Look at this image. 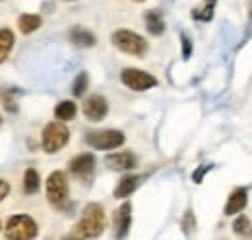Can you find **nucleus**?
<instances>
[{
	"mask_svg": "<svg viewBox=\"0 0 252 240\" xmlns=\"http://www.w3.org/2000/svg\"><path fill=\"white\" fill-rule=\"evenodd\" d=\"M105 227H107V215L101 204H88L84 211H82V217L72 233V237L76 239H97L105 233Z\"/></svg>",
	"mask_w": 252,
	"mask_h": 240,
	"instance_id": "1",
	"label": "nucleus"
},
{
	"mask_svg": "<svg viewBox=\"0 0 252 240\" xmlns=\"http://www.w3.org/2000/svg\"><path fill=\"white\" fill-rule=\"evenodd\" d=\"M111 43L125 55H130V57H138L142 59L146 53H148V41L136 33V31L130 30H117L113 35H111Z\"/></svg>",
	"mask_w": 252,
	"mask_h": 240,
	"instance_id": "2",
	"label": "nucleus"
},
{
	"mask_svg": "<svg viewBox=\"0 0 252 240\" xmlns=\"http://www.w3.org/2000/svg\"><path fill=\"white\" fill-rule=\"evenodd\" d=\"M47 200L55 210H66L70 202V190H68V179L64 171H55L49 175L47 184H45Z\"/></svg>",
	"mask_w": 252,
	"mask_h": 240,
	"instance_id": "3",
	"label": "nucleus"
},
{
	"mask_svg": "<svg viewBox=\"0 0 252 240\" xmlns=\"http://www.w3.org/2000/svg\"><path fill=\"white\" fill-rule=\"evenodd\" d=\"M126 142V136L121 130H113V128H107V130H92V132H86V144L97 151H111L121 148Z\"/></svg>",
	"mask_w": 252,
	"mask_h": 240,
	"instance_id": "4",
	"label": "nucleus"
},
{
	"mask_svg": "<svg viewBox=\"0 0 252 240\" xmlns=\"http://www.w3.org/2000/svg\"><path fill=\"white\" fill-rule=\"evenodd\" d=\"M70 140V130L64 126V122L57 120V122H49L43 130V136H41V146L43 151L53 155V153H59L64 146L68 144Z\"/></svg>",
	"mask_w": 252,
	"mask_h": 240,
	"instance_id": "5",
	"label": "nucleus"
},
{
	"mask_svg": "<svg viewBox=\"0 0 252 240\" xmlns=\"http://www.w3.org/2000/svg\"><path fill=\"white\" fill-rule=\"evenodd\" d=\"M37 223L35 219L30 217V215H14L10 217L8 225H6V239H12V240H32L37 237Z\"/></svg>",
	"mask_w": 252,
	"mask_h": 240,
	"instance_id": "6",
	"label": "nucleus"
},
{
	"mask_svg": "<svg viewBox=\"0 0 252 240\" xmlns=\"http://www.w3.org/2000/svg\"><path fill=\"white\" fill-rule=\"evenodd\" d=\"M121 82L132 91H148L158 86V78L140 68H125L121 72Z\"/></svg>",
	"mask_w": 252,
	"mask_h": 240,
	"instance_id": "7",
	"label": "nucleus"
},
{
	"mask_svg": "<svg viewBox=\"0 0 252 240\" xmlns=\"http://www.w3.org/2000/svg\"><path fill=\"white\" fill-rule=\"evenodd\" d=\"M95 165H97L95 155L94 153H90V151H86V153L76 155V157L68 163V171H70L76 179L90 180L95 173Z\"/></svg>",
	"mask_w": 252,
	"mask_h": 240,
	"instance_id": "8",
	"label": "nucleus"
},
{
	"mask_svg": "<svg viewBox=\"0 0 252 240\" xmlns=\"http://www.w3.org/2000/svg\"><path fill=\"white\" fill-rule=\"evenodd\" d=\"M82 113H84V117L90 120V122H101V120L107 117V113H109V103H107V99L103 95L95 93V95H90L84 101Z\"/></svg>",
	"mask_w": 252,
	"mask_h": 240,
	"instance_id": "9",
	"label": "nucleus"
},
{
	"mask_svg": "<svg viewBox=\"0 0 252 240\" xmlns=\"http://www.w3.org/2000/svg\"><path fill=\"white\" fill-rule=\"evenodd\" d=\"M132 225V204L125 202L121 208H117L113 213V227H115V237L125 239Z\"/></svg>",
	"mask_w": 252,
	"mask_h": 240,
	"instance_id": "10",
	"label": "nucleus"
},
{
	"mask_svg": "<svg viewBox=\"0 0 252 240\" xmlns=\"http://www.w3.org/2000/svg\"><path fill=\"white\" fill-rule=\"evenodd\" d=\"M105 163L109 165V169L113 171H132L136 165H138V159L132 151H117V153H111L107 155Z\"/></svg>",
	"mask_w": 252,
	"mask_h": 240,
	"instance_id": "11",
	"label": "nucleus"
},
{
	"mask_svg": "<svg viewBox=\"0 0 252 240\" xmlns=\"http://www.w3.org/2000/svg\"><path fill=\"white\" fill-rule=\"evenodd\" d=\"M249 204V190L247 188H235L231 192V196L227 198V204L223 208V213L225 215H237L247 208Z\"/></svg>",
	"mask_w": 252,
	"mask_h": 240,
	"instance_id": "12",
	"label": "nucleus"
},
{
	"mask_svg": "<svg viewBox=\"0 0 252 240\" xmlns=\"http://www.w3.org/2000/svg\"><path fill=\"white\" fill-rule=\"evenodd\" d=\"M68 39L76 45V47H82V49H92L97 43V37L90 30L82 28V26H74L68 31Z\"/></svg>",
	"mask_w": 252,
	"mask_h": 240,
	"instance_id": "13",
	"label": "nucleus"
},
{
	"mask_svg": "<svg viewBox=\"0 0 252 240\" xmlns=\"http://www.w3.org/2000/svg\"><path fill=\"white\" fill-rule=\"evenodd\" d=\"M138 184H140V177H138V175H125L123 179L117 182L113 196H115L117 200H126L128 196H132V194L136 192Z\"/></svg>",
	"mask_w": 252,
	"mask_h": 240,
	"instance_id": "14",
	"label": "nucleus"
},
{
	"mask_svg": "<svg viewBox=\"0 0 252 240\" xmlns=\"http://www.w3.org/2000/svg\"><path fill=\"white\" fill-rule=\"evenodd\" d=\"M144 24H146L148 33L154 35V37H159V35L165 33V20H163L161 12H158V10H150V12H146V16H144Z\"/></svg>",
	"mask_w": 252,
	"mask_h": 240,
	"instance_id": "15",
	"label": "nucleus"
},
{
	"mask_svg": "<svg viewBox=\"0 0 252 240\" xmlns=\"http://www.w3.org/2000/svg\"><path fill=\"white\" fill-rule=\"evenodd\" d=\"M216 6H218V0H202V4H198L192 10V20H196V22H212L214 14H216Z\"/></svg>",
	"mask_w": 252,
	"mask_h": 240,
	"instance_id": "16",
	"label": "nucleus"
},
{
	"mask_svg": "<svg viewBox=\"0 0 252 240\" xmlns=\"http://www.w3.org/2000/svg\"><path fill=\"white\" fill-rule=\"evenodd\" d=\"M14 43H16L14 31L8 30V28H2L0 30V64H4L6 59L10 57V53L14 49Z\"/></svg>",
	"mask_w": 252,
	"mask_h": 240,
	"instance_id": "17",
	"label": "nucleus"
},
{
	"mask_svg": "<svg viewBox=\"0 0 252 240\" xmlns=\"http://www.w3.org/2000/svg\"><path fill=\"white\" fill-rule=\"evenodd\" d=\"M41 26H43V20L37 14H22L18 18V28L24 35H32L33 31H37Z\"/></svg>",
	"mask_w": 252,
	"mask_h": 240,
	"instance_id": "18",
	"label": "nucleus"
},
{
	"mask_svg": "<svg viewBox=\"0 0 252 240\" xmlns=\"http://www.w3.org/2000/svg\"><path fill=\"white\" fill-rule=\"evenodd\" d=\"M76 115H78V107H76L74 101H61L55 107V117L61 122H68V120L76 119Z\"/></svg>",
	"mask_w": 252,
	"mask_h": 240,
	"instance_id": "19",
	"label": "nucleus"
},
{
	"mask_svg": "<svg viewBox=\"0 0 252 240\" xmlns=\"http://www.w3.org/2000/svg\"><path fill=\"white\" fill-rule=\"evenodd\" d=\"M39 186H41V177L35 169H28L26 175H24V194L33 196L39 192Z\"/></svg>",
	"mask_w": 252,
	"mask_h": 240,
	"instance_id": "20",
	"label": "nucleus"
},
{
	"mask_svg": "<svg viewBox=\"0 0 252 240\" xmlns=\"http://www.w3.org/2000/svg\"><path fill=\"white\" fill-rule=\"evenodd\" d=\"M88 86H90V76L86 72H80L72 84V95L74 97H84L86 91H88Z\"/></svg>",
	"mask_w": 252,
	"mask_h": 240,
	"instance_id": "21",
	"label": "nucleus"
},
{
	"mask_svg": "<svg viewBox=\"0 0 252 240\" xmlns=\"http://www.w3.org/2000/svg\"><path fill=\"white\" fill-rule=\"evenodd\" d=\"M239 217L233 221V233L235 235H239V237H243V235H247L249 231H251V219L247 217V215H243V213H237Z\"/></svg>",
	"mask_w": 252,
	"mask_h": 240,
	"instance_id": "22",
	"label": "nucleus"
},
{
	"mask_svg": "<svg viewBox=\"0 0 252 240\" xmlns=\"http://www.w3.org/2000/svg\"><path fill=\"white\" fill-rule=\"evenodd\" d=\"M14 93H16L14 90L0 91V101H2V105H4V109L8 113H18V103L14 99Z\"/></svg>",
	"mask_w": 252,
	"mask_h": 240,
	"instance_id": "23",
	"label": "nucleus"
},
{
	"mask_svg": "<svg viewBox=\"0 0 252 240\" xmlns=\"http://www.w3.org/2000/svg\"><path fill=\"white\" fill-rule=\"evenodd\" d=\"M194 229H196V217H194V213L189 210L185 213V217H183V231H185V235H192Z\"/></svg>",
	"mask_w": 252,
	"mask_h": 240,
	"instance_id": "24",
	"label": "nucleus"
},
{
	"mask_svg": "<svg viewBox=\"0 0 252 240\" xmlns=\"http://www.w3.org/2000/svg\"><path fill=\"white\" fill-rule=\"evenodd\" d=\"M181 41H183V57L190 59V55H192V43H190V39L183 33L181 35Z\"/></svg>",
	"mask_w": 252,
	"mask_h": 240,
	"instance_id": "25",
	"label": "nucleus"
},
{
	"mask_svg": "<svg viewBox=\"0 0 252 240\" xmlns=\"http://www.w3.org/2000/svg\"><path fill=\"white\" fill-rule=\"evenodd\" d=\"M210 169H212V165H204L202 169H198V171H194V175H192V180H194L196 184H200V182L204 180V175H206V173H208Z\"/></svg>",
	"mask_w": 252,
	"mask_h": 240,
	"instance_id": "26",
	"label": "nucleus"
},
{
	"mask_svg": "<svg viewBox=\"0 0 252 240\" xmlns=\"http://www.w3.org/2000/svg\"><path fill=\"white\" fill-rule=\"evenodd\" d=\"M10 194V184L6 182V180H2L0 179V204L6 200V196Z\"/></svg>",
	"mask_w": 252,
	"mask_h": 240,
	"instance_id": "27",
	"label": "nucleus"
},
{
	"mask_svg": "<svg viewBox=\"0 0 252 240\" xmlns=\"http://www.w3.org/2000/svg\"><path fill=\"white\" fill-rule=\"evenodd\" d=\"M134 2H146V0H134Z\"/></svg>",
	"mask_w": 252,
	"mask_h": 240,
	"instance_id": "28",
	"label": "nucleus"
},
{
	"mask_svg": "<svg viewBox=\"0 0 252 240\" xmlns=\"http://www.w3.org/2000/svg\"><path fill=\"white\" fill-rule=\"evenodd\" d=\"M66 2H76V0H66Z\"/></svg>",
	"mask_w": 252,
	"mask_h": 240,
	"instance_id": "29",
	"label": "nucleus"
},
{
	"mask_svg": "<svg viewBox=\"0 0 252 240\" xmlns=\"http://www.w3.org/2000/svg\"><path fill=\"white\" fill-rule=\"evenodd\" d=\"M0 124H2V117H0Z\"/></svg>",
	"mask_w": 252,
	"mask_h": 240,
	"instance_id": "30",
	"label": "nucleus"
},
{
	"mask_svg": "<svg viewBox=\"0 0 252 240\" xmlns=\"http://www.w3.org/2000/svg\"><path fill=\"white\" fill-rule=\"evenodd\" d=\"M0 229H2V225H0Z\"/></svg>",
	"mask_w": 252,
	"mask_h": 240,
	"instance_id": "31",
	"label": "nucleus"
}]
</instances>
